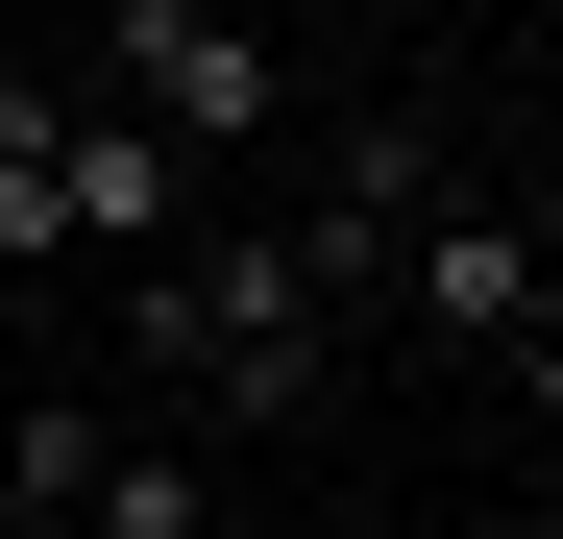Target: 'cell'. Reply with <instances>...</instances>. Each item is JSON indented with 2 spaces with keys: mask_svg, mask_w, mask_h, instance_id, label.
<instances>
[{
  "mask_svg": "<svg viewBox=\"0 0 563 539\" xmlns=\"http://www.w3.org/2000/svg\"><path fill=\"white\" fill-rule=\"evenodd\" d=\"M123 343L172 393H221V417H319V343H343V270L295 221H197L172 270H123Z\"/></svg>",
  "mask_w": 563,
  "mask_h": 539,
  "instance_id": "obj_1",
  "label": "cell"
},
{
  "mask_svg": "<svg viewBox=\"0 0 563 539\" xmlns=\"http://www.w3.org/2000/svg\"><path fill=\"white\" fill-rule=\"evenodd\" d=\"M74 74H99V123H147L172 172H221V147L295 123V50L221 25V0H123V25H74Z\"/></svg>",
  "mask_w": 563,
  "mask_h": 539,
  "instance_id": "obj_2",
  "label": "cell"
},
{
  "mask_svg": "<svg viewBox=\"0 0 563 539\" xmlns=\"http://www.w3.org/2000/svg\"><path fill=\"white\" fill-rule=\"evenodd\" d=\"M393 295H417L441 343H515V319H539V221H490V197H441V221L393 245Z\"/></svg>",
  "mask_w": 563,
  "mask_h": 539,
  "instance_id": "obj_3",
  "label": "cell"
},
{
  "mask_svg": "<svg viewBox=\"0 0 563 539\" xmlns=\"http://www.w3.org/2000/svg\"><path fill=\"white\" fill-rule=\"evenodd\" d=\"M74 539H221V491L172 466V441H99V491H74Z\"/></svg>",
  "mask_w": 563,
  "mask_h": 539,
  "instance_id": "obj_4",
  "label": "cell"
},
{
  "mask_svg": "<svg viewBox=\"0 0 563 539\" xmlns=\"http://www.w3.org/2000/svg\"><path fill=\"white\" fill-rule=\"evenodd\" d=\"M0 515H25V393H0Z\"/></svg>",
  "mask_w": 563,
  "mask_h": 539,
  "instance_id": "obj_5",
  "label": "cell"
},
{
  "mask_svg": "<svg viewBox=\"0 0 563 539\" xmlns=\"http://www.w3.org/2000/svg\"><path fill=\"white\" fill-rule=\"evenodd\" d=\"M539 539H563V466H539Z\"/></svg>",
  "mask_w": 563,
  "mask_h": 539,
  "instance_id": "obj_6",
  "label": "cell"
},
{
  "mask_svg": "<svg viewBox=\"0 0 563 539\" xmlns=\"http://www.w3.org/2000/svg\"><path fill=\"white\" fill-rule=\"evenodd\" d=\"M0 539H49V515H0Z\"/></svg>",
  "mask_w": 563,
  "mask_h": 539,
  "instance_id": "obj_7",
  "label": "cell"
}]
</instances>
